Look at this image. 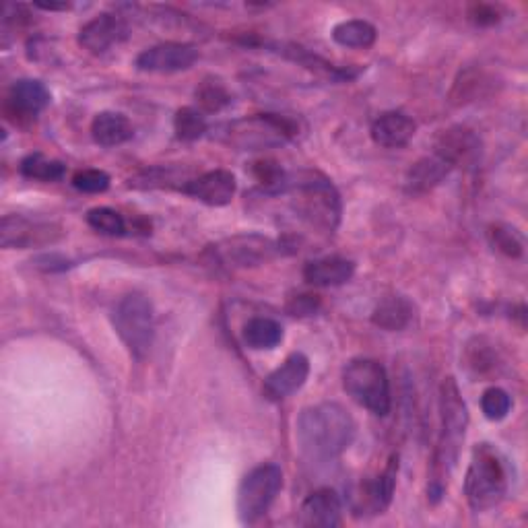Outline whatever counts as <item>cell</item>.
<instances>
[{"label":"cell","instance_id":"38","mask_svg":"<svg viewBox=\"0 0 528 528\" xmlns=\"http://www.w3.org/2000/svg\"><path fill=\"white\" fill-rule=\"evenodd\" d=\"M469 19L475 23V25H481V27H489V25H495L500 23V11L498 7L493 5H473L469 9Z\"/></svg>","mask_w":528,"mask_h":528},{"label":"cell","instance_id":"8","mask_svg":"<svg viewBox=\"0 0 528 528\" xmlns=\"http://www.w3.org/2000/svg\"><path fill=\"white\" fill-rule=\"evenodd\" d=\"M283 487L281 467L267 462L252 469L238 489V516L244 524H252L269 512Z\"/></svg>","mask_w":528,"mask_h":528},{"label":"cell","instance_id":"36","mask_svg":"<svg viewBox=\"0 0 528 528\" xmlns=\"http://www.w3.org/2000/svg\"><path fill=\"white\" fill-rule=\"evenodd\" d=\"M465 361H467V368L475 374H487L493 370L495 366V357L491 351V345L485 343V339H473L467 345V353H465Z\"/></svg>","mask_w":528,"mask_h":528},{"label":"cell","instance_id":"39","mask_svg":"<svg viewBox=\"0 0 528 528\" xmlns=\"http://www.w3.org/2000/svg\"><path fill=\"white\" fill-rule=\"evenodd\" d=\"M320 306V300L316 295H297L289 306V312L293 316H312Z\"/></svg>","mask_w":528,"mask_h":528},{"label":"cell","instance_id":"5","mask_svg":"<svg viewBox=\"0 0 528 528\" xmlns=\"http://www.w3.org/2000/svg\"><path fill=\"white\" fill-rule=\"evenodd\" d=\"M215 139L238 151L283 147L300 135V124L281 114H254L217 126Z\"/></svg>","mask_w":528,"mask_h":528},{"label":"cell","instance_id":"31","mask_svg":"<svg viewBox=\"0 0 528 528\" xmlns=\"http://www.w3.org/2000/svg\"><path fill=\"white\" fill-rule=\"evenodd\" d=\"M174 130L180 141H196L209 130L205 114L198 108H182L174 116Z\"/></svg>","mask_w":528,"mask_h":528},{"label":"cell","instance_id":"29","mask_svg":"<svg viewBox=\"0 0 528 528\" xmlns=\"http://www.w3.org/2000/svg\"><path fill=\"white\" fill-rule=\"evenodd\" d=\"M196 104L201 106V112H221L231 104V95L225 87V83L217 77H207L201 85L196 87Z\"/></svg>","mask_w":528,"mask_h":528},{"label":"cell","instance_id":"14","mask_svg":"<svg viewBox=\"0 0 528 528\" xmlns=\"http://www.w3.org/2000/svg\"><path fill=\"white\" fill-rule=\"evenodd\" d=\"M236 190H238L236 176L227 170H213V172L198 174L182 188L184 194L196 198V201H201L209 207L229 205L231 201H234Z\"/></svg>","mask_w":528,"mask_h":528},{"label":"cell","instance_id":"2","mask_svg":"<svg viewBox=\"0 0 528 528\" xmlns=\"http://www.w3.org/2000/svg\"><path fill=\"white\" fill-rule=\"evenodd\" d=\"M355 434L353 417L339 403H320L304 409L297 417V444L312 462L339 458L353 444Z\"/></svg>","mask_w":528,"mask_h":528},{"label":"cell","instance_id":"23","mask_svg":"<svg viewBox=\"0 0 528 528\" xmlns=\"http://www.w3.org/2000/svg\"><path fill=\"white\" fill-rule=\"evenodd\" d=\"M192 172L186 168H180V165H153V168H147L139 172L135 178L128 180L130 188H139V190H153V188H182L192 180Z\"/></svg>","mask_w":528,"mask_h":528},{"label":"cell","instance_id":"26","mask_svg":"<svg viewBox=\"0 0 528 528\" xmlns=\"http://www.w3.org/2000/svg\"><path fill=\"white\" fill-rule=\"evenodd\" d=\"M376 36H378L376 27L361 19L343 21L333 29V40L343 48H359V50L372 48L376 42Z\"/></svg>","mask_w":528,"mask_h":528},{"label":"cell","instance_id":"15","mask_svg":"<svg viewBox=\"0 0 528 528\" xmlns=\"http://www.w3.org/2000/svg\"><path fill=\"white\" fill-rule=\"evenodd\" d=\"M310 376V359L304 353H291L281 366L264 380V396L269 401H283L300 390Z\"/></svg>","mask_w":528,"mask_h":528},{"label":"cell","instance_id":"40","mask_svg":"<svg viewBox=\"0 0 528 528\" xmlns=\"http://www.w3.org/2000/svg\"><path fill=\"white\" fill-rule=\"evenodd\" d=\"M36 7L38 9H42V11H66V9H69V5H54V3H36Z\"/></svg>","mask_w":528,"mask_h":528},{"label":"cell","instance_id":"33","mask_svg":"<svg viewBox=\"0 0 528 528\" xmlns=\"http://www.w3.org/2000/svg\"><path fill=\"white\" fill-rule=\"evenodd\" d=\"M87 223L89 227H93L95 231L104 236H124L126 234V221L124 217L110 209V207H95L87 213Z\"/></svg>","mask_w":528,"mask_h":528},{"label":"cell","instance_id":"1","mask_svg":"<svg viewBox=\"0 0 528 528\" xmlns=\"http://www.w3.org/2000/svg\"><path fill=\"white\" fill-rule=\"evenodd\" d=\"M469 409L462 399L460 388L452 376L444 378L440 386V436L432 458V471H429L427 498L438 504L448 487L450 475L456 469L462 442L467 438Z\"/></svg>","mask_w":528,"mask_h":528},{"label":"cell","instance_id":"37","mask_svg":"<svg viewBox=\"0 0 528 528\" xmlns=\"http://www.w3.org/2000/svg\"><path fill=\"white\" fill-rule=\"evenodd\" d=\"M73 186L87 194H99L110 188V176L102 170H81L75 174Z\"/></svg>","mask_w":528,"mask_h":528},{"label":"cell","instance_id":"22","mask_svg":"<svg viewBox=\"0 0 528 528\" xmlns=\"http://www.w3.org/2000/svg\"><path fill=\"white\" fill-rule=\"evenodd\" d=\"M452 170V165L436 153L432 157H423L409 170L405 178V188L409 194H425L436 188Z\"/></svg>","mask_w":528,"mask_h":528},{"label":"cell","instance_id":"18","mask_svg":"<svg viewBox=\"0 0 528 528\" xmlns=\"http://www.w3.org/2000/svg\"><path fill=\"white\" fill-rule=\"evenodd\" d=\"M396 473H399V456H392L386 469L361 489L359 506L355 508L357 514H382L390 506L396 487Z\"/></svg>","mask_w":528,"mask_h":528},{"label":"cell","instance_id":"19","mask_svg":"<svg viewBox=\"0 0 528 528\" xmlns=\"http://www.w3.org/2000/svg\"><path fill=\"white\" fill-rule=\"evenodd\" d=\"M415 122L403 112H386L372 124V139L386 149H401L415 137Z\"/></svg>","mask_w":528,"mask_h":528},{"label":"cell","instance_id":"6","mask_svg":"<svg viewBox=\"0 0 528 528\" xmlns=\"http://www.w3.org/2000/svg\"><path fill=\"white\" fill-rule=\"evenodd\" d=\"M114 328L130 355L143 361L155 341L153 304L143 293H128L114 310Z\"/></svg>","mask_w":528,"mask_h":528},{"label":"cell","instance_id":"21","mask_svg":"<svg viewBox=\"0 0 528 528\" xmlns=\"http://www.w3.org/2000/svg\"><path fill=\"white\" fill-rule=\"evenodd\" d=\"M135 135V126L120 112H99L91 122V137L102 147L124 145Z\"/></svg>","mask_w":528,"mask_h":528},{"label":"cell","instance_id":"32","mask_svg":"<svg viewBox=\"0 0 528 528\" xmlns=\"http://www.w3.org/2000/svg\"><path fill=\"white\" fill-rule=\"evenodd\" d=\"M489 85L487 77L475 69L471 71H465L460 73L458 79L454 81V87H452V102L454 104H469V102H475V99L479 95H483V89Z\"/></svg>","mask_w":528,"mask_h":528},{"label":"cell","instance_id":"34","mask_svg":"<svg viewBox=\"0 0 528 528\" xmlns=\"http://www.w3.org/2000/svg\"><path fill=\"white\" fill-rule=\"evenodd\" d=\"M258 184L262 186V190L267 194H281L287 174L281 170V165L273 159H262L256 161L254 168H252Z\"/></svg>","mask_w":528,"mask_h":528},{"label":"cell","instance_id":"4","mask_svg":"<svg viewBox=\"0 0 528 528\" xmlns=\"http://www.w3.org/2000/svg\"><path fill=\"white\" fill-rule=\"evenodd\" d=\"M510 489V471L504 454L483 442L473 448L471 465L465 477V495L473 512L498 508Z\"/></svg>","mask_w":528,"mask_h":528},{"label":"cell","instance_id":"12","mask_svg":"<svg viewBox=\"0 0 528 528\" xmlns=\"http://www.w3.org/2000/svg\"><path fill=\"white\" fill-rule=\"evenodd\" d=\"M128 23L120 15L102 13L87 21L79 31V46L91 54H106L128 40Z\"/></svg>","mask_w":528,"mask_h":528},{"label":"cell","instance_id":"20","mask_svg":"<svg viewBox=\"0 0 528 528\" xmlns=\"http://www.w3.org/2000/svg\"><path fill=\"white\" fill-rule=\"evenodd\" d=\"M355 273V264L341 256H326L308 262L304 279L316 287H337L347 283Z\"/></svg>","mask_w":528,"mask_h":528},{"label":"cell","instance_id":"10","mask_svg":"<svg viewBox=\"0 0 528 528\" xmlns=\"http://www.w3.org/2000/svg\"><path fill=\"white\" fill-rule=\"evenodd\" d=\"M62 238V227L52 221L29 219L23 215H5L0 223V246L11 250L42 248L56 244Z\"/></svg>","mask_w":528,"mask_h":528},{"label":"cell","instance_id":"17","mask_svg":"<svg viewBox=\"0 0 528 528\" xmlns=\"http://www.w3.org/2000/svg\"><path fill=\"white\" fill-rule=\"evenodd\" d=\"M343 504L335 489H318L310 493L300 510V524L314 528L341 526Z\"/></svg>","mask_w":528,"mask_h":528},{"label":"cell","instance_id":"27","mask_svg":"<svg viewBox=\"0 0 528 528\" xmlns=\"http://www.w3.org/2000/svg\"><path fill=\"white\" fill-rule=\"evenodd\" d=\"M273 48H279V50H277L279 54H283V56H287V58H291V60H295V62H300V64L306 66V69H310V71H314V73H318V75H324V77L333 79V81H343V79H351V77H355V73H349V71L337 69L335 64L326 62L324 58H320V56L308 52V50L302 48V46H273Z\"/></svg>","mask_w":528,"mask_h":528},{"label":"cell","instance_id":"13","mask_svg":"<svg viewBox=\"0 0 528 528\" xmlns=\"http://www.w3.org/2000/svg\"><path fill=\"white\" fill-rule=\"evenodd\" d=\"M50 99L52 95L42 81L21 79L9 89L5 110L15 124H23L36 120V116L50 106Z\"/></svg>","mask_w":528,"mask_h":528},{"label":"cell","instance_id":"9","mask_svg":"<svg viewBox=\"0 0 528 528\" xmlns=\"http://www.w3.org/2000/svg\"><path fill=\"white\" fill-rule=\"evenodd\" d=\"M285 244L260 234H244L227 238L211 246L213 260L231 269H250L285 254Z\"/></svg>","mask_w":528,"mask_h":528},{"label":"cell","instance_id":"24","mask_svg":"<svg viewBox=\"0 0 528 528\" xmlns=\"http://www.w3.org/2000/svg\"><path fill=\"white\" fill-rule=\"evenodd\" d=\"M413 318V306L403 295H388L376 306L372 314V322L388 330V333H396V330H403L409 326Z\"/></svg>","mask_w":528,"mask_h":528},{"label":"cell","instance_id":"11","mask_svg":"<svg viewBox=\"0 0 528 528\" xmlns=\"http://www.w3.org/2000/svg\"><path fill=\"white\" fill-rule=\"evenodd\" d=\"M198 60V48L184 42H165L143 50L135 66L143 73H180Z\"/></svg>","mask_w":528,"mask_h":528},{"label":"cell","instance_id":"7","mask_svg":"<svg viewBox=\"0 0 528 528\" xmlns=\"http://www.w3.org/2000/svg\"><path fill=\"white\" fill-rule=\"evenodd\" d=\"M343 386L355 403L374 415L390 413V382L382 363L376 359H353L343 372Z\"/></svg>","mask_w":528,"mask_h":528},{"label":"cell","instance_id":"16","mask_svg":"<svg viewBox=\"0 0 528 528\" xmlns=\"http://www.w3.org/2000/svg\"><path fill=\"white\" fill-rule=\"evenodd\" d=\"M434 153L448 161L452 168H456V165L475 163L481 153V143L473 130L454 126L440 132V137L434 145Z\"/></svg>","mask_w":528,"mask_h":528},{"label":"cell","instance_id":"30","mask_svg":"<svg viewBox=\"0 0 528 528\" xmlns=\"http://www.w3.org/2000/svg\"><path fill=\"white\" fill-rule=\"evenodd\" d=\"M491 246L508 258H520L524 254V238L520 231L506 223H495L489 227Z\"/></svg>","mask_w":528,"mask_h":528},{"label":"cell","instance_id":"28","mask_svg":"<svg viewBox=\"0 0 528 528\" xmlns=\"http://www.w3.org/2000/svg\"><path fill=\"white\" fill-rule=\"evenodd\" d=\"M19 170L29 180H40V182H58L66 176V165L58 159H50L44 153H31L27 155Z\"/></svg>","mask_w":528,"mask_h":528},{"label":"cell","instance_id":"25","mask_svg":"<svg viewBox=\"0 0 528 528\" xmlns=\"http://www.w3.org/2000/svg\"><path fill=\"white\" fill-rule=\"evenodd\" d=\"M244 343L254 349V351H264V349H275L283 341V326L273 320V318H264L256 316L246 322L244 326Z\"/></svg>","mask_w":528,"mask_h":528},{"label":"cell","instance_id":"35","mask_svg":"<svg viewBox=\"0 0 528 528\" xmlns=\"http://www.w3.org/2000/svg\"><path fill=\"white\" fill-rule=\"evenodd\" d=\"M481 409L489 421H502L512 409V396L504 388H487L481 396Z\"/></svg>","mask_w":528,"mask_h":528},{"label":"cell","instance_id":"3","mask_svg":"<svg viewBox=\"0 0 528 528\" xmlns=\"http://www.w3.org/2000/svg\"><path fill=\"white\" fill-rule=\"evenodd\" d=\"M281 194H291L295 213L310 225L335 231L341 221V196L326 176L318 172L287 174Z\"/></svg>","mask_w":528,"mask_h":528}]
</instances>
